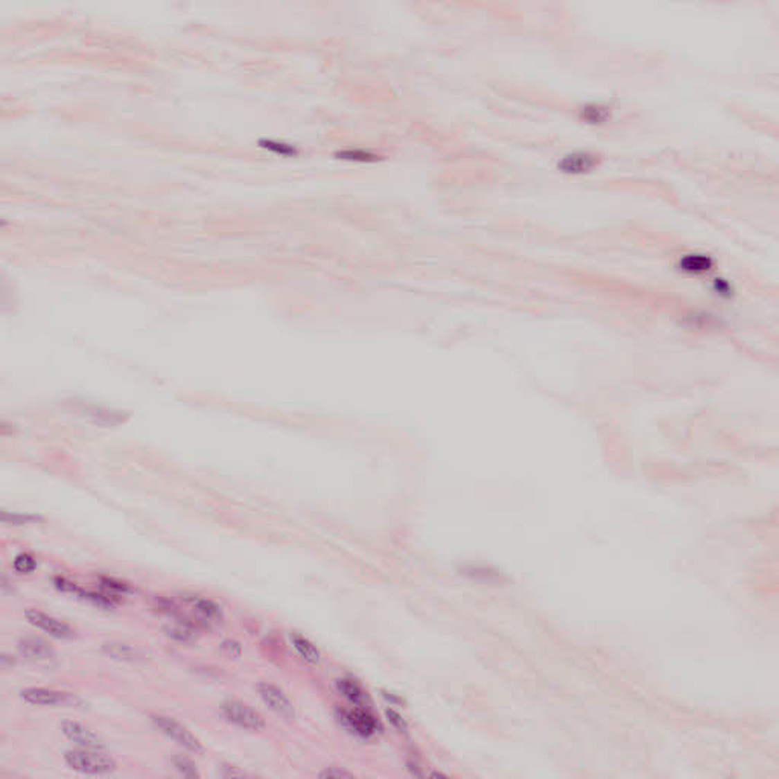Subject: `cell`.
<instances>
[{"mask_svg":"<svg viewBox=\"0 0 779 779\" xmlns=\"http://www.w3.org/2000/svg\"><path fill=\"white\" fill-rule=\"evenodd\" d=\"M337 717L347 731L361 738H375L382 732L381 722L370 713V709L357 706L353 709H339Z\"/></svg>","mask_w":779,"mask_h":779,"instance_id":"obj_2","label":"cell"},{"mask_svg":"<svg viewBox=\"0 0 779 779\" xmlns=\"http://www.w3.org/2000/svg\"><path fill=\"white\" fill-rule=\"evenodd\" d=\"M291 644L303 661L310 662V664H319L320 658H321V653H320L317 647H315V644L310 641V639L302 636V635H298V634H292L291 635Z\"/></svg>","mask_w":779,"mask_h":779,"instance_id":"obj_15","label":"cell"},{"mask_svg":"<svg viewBox=\"0 0 779 779\" xmlns=\"http://www.w3.org/2000/svg\"><path fill=\"white\" fill-rule=\"evenodd\" d=\"M183 603L186 605L192 614L195 615V621L202 627H211V626H220L224 621V611L222 607L215 603L211 598H204L199 596H183Z\"/></svg>","mask_w":779,"mask_h":779,"instance_id":"obj_6","label":"cell"},{"mask_svg":"<svg viewBox=\"0 0 779 779\" xmlns=\"http://www.w3.org/2000/svg\"><path fill=\"white\" fill-rule=\"evenodd\" d=\"M53 583H55V588L61 592H67V593H75V596H78L81 592V588L76 583L73 582H69L67 578L64 577H55L53 578Z\"/></svg>","mask_w":779,"mask_h":779,"instance_id":"obj_25","label":"cell"},{"mask_svg":"<svg viewBox=\"0 0 779 779\" xmlns=\"http://www.w3.org/2000/svg\"><path fill=\"white\" fill-rule=\"evenodd\" d=\"M580 116L588 123H605L609 119V116H611V111H609L607 107L601 104H589L584 105L580 110Z\"/></svg>","mask_w":779,"mask_h":779,"instance_id":"obj_17","label":"cell"},{"mask_svg":"<svg viewBox=\"0 0 779 779\" xmlns=\"http://www.w3.org/2000/svg\"><path fill=\"white\" fill-rule=\"evenodd\" d=\"M198 629H199V626L194 620L184 618L183 614H181L180 616H175L171 624H168V626L165 627V632H166V635L171 639H174L175 643L190 644V643H195Z\"/></svg>","mask_w":779,"mask_h":779,"instance_id":"obj_13","label":"cell"},{"mask_svg":"<svg viewBox=\"0 0 779 779\" xmlns=\"http://www.w3.org/2000/svg\"><path fill=\"white\" fill-rule=\"evenodd\" d=\"M20 697L30 705L37 706H55V708H76L82 705V700L72 692H63L48 688H25L20 691Z\"/></svg>","mask_w":779,"mask_h":779,"instance_id":"obj_5","label":"cell"},{"mask_svg":"<svg viewBox=\"0 0 779 779\" xmlns=\"http://www.w3.org/2000/svg\"><path fill=\"white\" fill-rule=\"evenodd\" d=\"M101 589L109 593V596L118 598V600H120V597H123V596H128V593H131V588L127 583L114 580V578H109V577L101 578Z\"/></svg>","mask_w":779,"mask_h":779,"instance_id":"obj_18","label":"cell"},{"mask_svg":"<svg viewBox=\"0 0 779 779\" xmlns=\"http://www.w3.org/2000/svg\"><path fill=\"white\" fill-rule=\"evenodd\" d=\"M12 568L19 574H30L37 568V560L28 553H21L12 562Z\"/></svg>","mask_w":779,"mask_h":779,"instance_id":"obj_21","label":"cell"},{"mask_svg":"<svg viewBox=\"0 0 779 779\" xmlns=\"http://www.w3.org/2000/svg\"><path fill=\"white\" fill-rule=\"evenodd\" d=\"M40 518H37V516L33 514H10L6 512H2V522L3 523H10V526H28V523H34L38 522Z\"/></svg>","mask_w":779,"mask_h":779,"instance_id":"obj_23","label":"cell"},{"mask_svg":"<svg viewBox=\"0 0 779 779\" xmlns=\"http://www.w3.org/2000/svg\"><path fill=\"white\" fill-rule=\"evenodd\" d=\"M337 690L353 706L366 708V709H370L373 706V701H372V697H370V694L364 688H362V685H359L357 681H353V679H350V677L338 679Z\"/></svg>","mask_w":779,"mask_h":779,"instance_id":"obj_11","label":"cell"},{"mask_svg":"<svg viewBox=\"0 0 779 779\" xmlns=\"http://www.w3.org/2000/svg\"><path fill=\"white\" fill-rule=\"evenodd\" d=\"M174 766L184 778H189V779L199 778V772L195 766V762L190 758L184 757V755H177L174 758Z\"/></svg>","mask_w":779,"mask_h":779,"instance_id":"obj_19","label":"cell"},{"mask_svg":"<svg viewBox=\"0 0 779 779\" xmlns=\"http://www.w3.org/2000/svg\"><path fill=\"white\" fill-rule=\"evenodd\" d=\"M224 778H244L245 772H242L241 769L236 767V766H230V764H224L222 766V773Z\"/></svg>","mask_w":779,"mask_h":779,"instance_id":"obj_28","label":"cell"},{"mask_svg":"<svg viewBox=\"0 0 779 779\" xmlns=\"http://www.w3.org/2000/svg\"><path fill=\"white\" fill-rule=\"evenodd\" d=\"M19 650L21 656H25L30 662H35V664H49L51 661L57 658L55 650L40 638L21 639L19 643Z\"/></svg>","mask_w":779,"mask_h":779,"instance_id":"obj_10","label":"cell"},{"mask_svg":"<svg viewBox=\"0 0 779 779\" xmlns=\"http://www.w3.org/2000/svg\"><path fill=\"white\" fill-rule=\"evenodd\" d=\"M338 159L350 160V161H376L379 160V156L376 154L366 151V150H344L337 152Z\"/></svg>","mask_w":779,"mask_h":779,"instance_id":"obj_20","label":"cell"},{"mask_svg":"<svg viewBox=\"0 0 779 779\" xmlns=\"http://www.w3.org/2000/svg\"><path fill=\"white\" fill-rule=\"evenodd\" d=\"M222 650L227 652L231 658H239L241 656L242 647L238 641H233V639H226V641L222 643Z\"/></svg>","mask_w":779,"mask_h":779,"instance_id":"obj_26","label":"cell"},{"mask_svg":"<svg viewBox=\"0 0 779 779\" xmlns=\"http://www.w3.org/2000/svg\"><path fill=\"white\" fill-rule=\"evenodd\" d=\"M151 722L154 723V726H156L161 732V734H165L168 738L174 740L177 744L184 747V749H186L188 752L194 753V755H203L204 753L203 743L199 742V740L194 734H192V732L186 726H183L181 723L171 719V717L151 715Z\"/></svg>","mask_w":779,"mask_h":779,"instance_id":"obj_3","label":"cell"},{"mask_svg":"<svg viewBox=\"0 0 779 779\" xmlns=\"http://www.w3.org/2000/svg\"><path fill=\"white\" fill-rule=\"evenodd\" d=\"M102 652L107 656L114 661L122 662H142L146 659V654L138 650L137 647L123 643H109L102 647Z\"/></svg>","mask_w":779,"mask_h":779,"instance_id":"obj_14","label":"cell"},{"mask_svg":"<svg viewBox=\"0 0 779 779\" xmlns=\"http://www.w3.org/2000/svg\"><path fill=\"white\" fill-rule=\"evenodd\" d=\"M259 696L264 700V704L274 711L277 715L283 717L287 720H292L296 717V709L289 697L285 694L279 686L273 683H259L258 685Z\"/></svg>","mask_w":779,"mask_h":779,"instance_id":"obj_7","label":"cell"},{"mask_svg":"<svg viewBox=\"0 0 779 779\" xmlns=\"http://www.w3.org/2000/svg\"><path fill=\"white\" fill-rule=\"evenodd\" d=\"M26 618L34 627L46 632V634H49L52 638H57V639L75 638V630L69 626L67 623L61 621L52 615L44 614L42 611H37V609H28Z\"/></svg>","mask_w":779,"mask_h":779,"instance_id":"obj_8","label":"cell"},{"mask_svg":"<svg viewBox=\"0 0 779 779\" xmlns=\"http://www.w3.org/2000/svg\"><path fill=\"white\" fill-rule=\"evenodd\" d=\"M321 778H329V779H339V778H352L353 775L350 772H347L344 769H339V767H329L326 769L325 772L320 773Z\"/></svg>","mask_w":779,"mask_h":779,"instance_id":"obj_27","label":"cell"},{"mask_svg":"<svg viewBox=\"0 0 779 779\" xmlns=\"http://www.w3.org/2000/svg\"><path fill=\"white\" fill-rule=\"evenodd\" d=\"M61 732H63L67 740H71L72 743L78 744L80 747H82V749H93V751L105 749V743L102 742V738L78 722H72V720L63 722V724H61Z\"/></svg>","mask_w":779,"mask_h":779,"instance_id":"obj_9","label":"cell"},{"mask_svg":"<svg viewBox=\"0 0 779 779\" xmlns=\"http://www.w3.org/2000/svg\"><path fill=\"white\" fill-rule=\"evenodd\" d=\"M385 715H387V719H388V722L391 723V726H393V728H395L397 732H400V734H406V732H408V724H406V722L404 720V717H402V715H400L399 713H396L395 709H387V711H385Z\"/></svg>","mask_w":779,"mask_h":779,"instance_id":"obj_24","label":"cell"},{"mask_svg":"<svg viewBox=\"0 0 779 779\" xmlns=\"http://www.w3.org/2000/svg\"><path fill=\"white\" fill-rule=\"evenodd\" d=\"M64 761L75 772L90 776L110 775L118 767L116 761L109 757V755L102 753L101 751L82 749V747L81 749L67 751L64 755Z\"/></svg>","mask_w":779,"mask_h":779,"instance_id":"obj_1","label":"cell"},{"mask_svg":"<svg viewBox=\"0 0 779 779\" xmlns=\"http://www.w3.org/2000/svg\"><path fill=\"white\" fill-rule=\"evenodd\" d=\"M679 267H681L682 271L691 274H700L708 271V269H711L713 260L705 256V254H686L685 258L681 259Z\"/></svg>","mask_w":779,"mask_h":779,"instance_id":"obj_16","label":"cell"},{"mask_svg":"<svg viewBox=\"0 0 779 779\" xmlns=\"http://www.w3.org/2000/svg\"><path fill=\"white\" fill-rule=\"evenodd\" d=\"M221 711L222 715L226 717V720L236 724L238 728H242L251 732H259V731H264L267 726L264 717H262L256 709L242 704V701L229 700L226 704H222Z\"/></svg>","mask_w":779,"mask_h":779,"instance_id":"obj_4","label":"cell"},{"mask_svg":"<svg viewBox=\"0 0 779 779\" xmlns=\"http://www.w3.org/2000/svg\"><path fill=\"white\" fill-rule=\"evenodd\" d=\"M259 145L262 148L273 151L276 154H280V156H297V150L296 146L288 145V143H283V142H276V141H268V138H262L259 141Z\"/></svg>","mask_w":779,"mask_h":779,"instance_id":"obj_22","label":"cell"},{"mask_svg":"<svg viewBox=\"0 0 779 779\" xmlns=\"http://www.w3.org/2000/svg\"><path fill=\"white\" fill-rule=\"evenodd\" d=\"M597 165H598L597 156H593L591 152L578 151V152L568 154V156L563 157L559 161V169L565 174L578 175V174L591 172Z\"/></svg>","mask_w":779,"mask_h":779,"instance_id":"obj_12","label":"cell"}]
</instances>
